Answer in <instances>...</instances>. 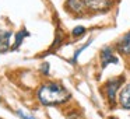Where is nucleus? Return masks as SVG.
<instances>
[{
	"mask_svg": "<svg viewBox=\"0 0 130 119\" xmlns=\"http://www.w3.org/2000/svg\"><path fill=\"white\" fill-rule=\"evenodd\" d=\"M113 0H84V6L91 11H106L112 7Z\"/></svg>",
	"mask_w": 130,
	"mask_h": 119,
	"instance_id": "obj_2",
	"label": "nucleus"
},
{
	"mask_svg": "<svg viewBox=\"0 0 130 119\" xmlns=\"http://www.w3.org/2000/svg\"><path fill=\"white\" fill-rule=\"evenodd\" d=\"M101 57H102V67H106L109 63H116L118 62V59L113 56L112 49L110 48H105L104 51H102V53H101Z\"/></svg>",
	"mask_w": 130,
	"mask_h": 119,
	"instance_id": "obj_4",
	"label": "nucleus"
},
{
	"mask_svg": "<svg viewBox=\"0 0 130 119\" xmlns=\"http://www.w3.org/2000/svg\"><path fill=\"white\" fill-rule=\"evenodd\" d=\"M118 51L123 55H129L130 53V32L127 35H124L118 43Z\"/></svg>",
	"mask_w": 130,
	"mask_h": 119,
	"instance_id": "obj_6",
	"label": "nucleus"
},
{
	"mask_svg": "<svg viewBox=\"0 0 130 119\" xmlns=\"http://www.w3.org/2000/svg\"><path fill=\"white\" fill-rule=\"evenodd\" d=\"M25 37H28V32L27 31H20L17 35H15V42H14V48H18V45H20L21 42H23V39Z\"/></svg>",
	"mask_w": 130,
	"mask_h": 119,
	"instance_id": "obj_9",
	"label": "nucleus"
},
{
	"mask_svg": "<svg viewBox=\"0 0 130 119\" xmlns=\"http://www.w3.org/2000/svg\"><path fill=\"white\" fill-rule=\"evenodd\" d=\"M48 67H49V65H48V63H45V65H43L42 66V71H43V73H46V74H48Z\"/></svg>",
	"mask_w": 130,
	"mask_h": 119,
	"instance_id": "obj_12",
	"label": "nucleus"
},
{
	"mask_svg": "<svg viewBox=\"0 0 130 119\" xmlns=\"http://www.w3.org/2000/svg\"><path fill=\"white\" fill-rule=\"evenodd\" d=\"M18 115H20L23 119H35V118H32V116H28L25 112H21V111H18Z\"/></svg>",
	"mask_w": 130,
	"mask_h": 119,
	"instance_id": "obj_11",
	"label": "nucleus"
},
{
	"mask_svg": "<svg viewBox=\"0 0 130 119\" xmlns=\"http://www.w3.org/2000/svg\"><path fill=\"white\" fill-rule=\"evenodd\" d=\"M120 84H122V77H119V79H112L105 84V93H106V97H108L110 104H113V101H115L116 91L120 87Z\"/></svg>",
	"mask_w": 130,
	"mask_h": 119,
	"instance_id": "obj_3",
	"label": "nucleus"
},
{
	"mask_svg": "<svg viewBox=\"0 0 130 119\" xmlns=\"http://www.w3.org/2000/svg\"><path fill=\"white\" fill-rule=\"evenodd\" d=\"M120 104L123 108L130 109V83L124 85L123 90L120 91Z\"/></svg>",
	"mask_w": 130,
	"mask_h": 119,
	"instance_id": "obj_5",
	"label": "nucleus"
},
{
	"mask_svg": "<svg viewBox=\"0 0 130 119\" xmlns=\"http://www.w3.org/2000/svg\"><path fill=\"white\" fill-rule=\"evenodd\" d=\"M38 97L43 105H56L66 102L70 97V94L62 84L46 83L38 90Z\"/></svg>",
	"mask_w": 130,
	"mask_h": 119,
	"instance_id": "obj_1",
	"label": "nucleus"
},
{
	"mask_svg": "<svg viewBox=\"0 0 130 119\" xmlns=\"http://www.w3.org/2000/svg\"><path fill=\"white\" fill-rule=\"evenodd\" d=\"M84 32H85L84 27H76V28L73 29V35H74V37H78V35L84 34Z\"/></svg>",
	"mask_w": 130,
	"mask_h": 119,
	"instance_id": "obj_10",
	"label": "nucleus"
},
{
	"mask_svg": "<svg viewBox=\"0 0 130 119\" xmlns=\"http://www.w3.org/2000/svg\"><path fill=\"white\" fill-rule=\"evenodd\" d=\"M10 37H11V32H7V31L0 32V52H6L9 49Z\"/></svg>",
	"mask_w": 130,
	"mask_h": 119,
	"instance_id": "obj_8",
	"label": "nucleus"
},
{
	"mask_svg": "<svg viewBox=\"0 0 130 119\" xmlns=\"http://www.w3.org/2000/svg\"><path fill=\"white\" fill-rule=\"evenodd\" d=\"M83 6H84V0H67V3H66V9H69L73 13L81 11Z\"/></svg>",
	"mask_w": 130,
	"mask_h": 119,
	"instance_id": "obj_7",
	"label": "nucleus"
},
{
	"mask_svg": "<svg viewBox=\"0 0 130 119\" xmlns=\"http://www.w3.org/2000/svg\"><path fill=\"white\" fill-rule=\"evenodd\" d=\"M112 119H115V118H112Z\"/></svg>",
	"mask_w": 130,
	"mask_h": 119,
	"instance_id": "obj_13",
	"label": "nucleus"
}]
</instances>
